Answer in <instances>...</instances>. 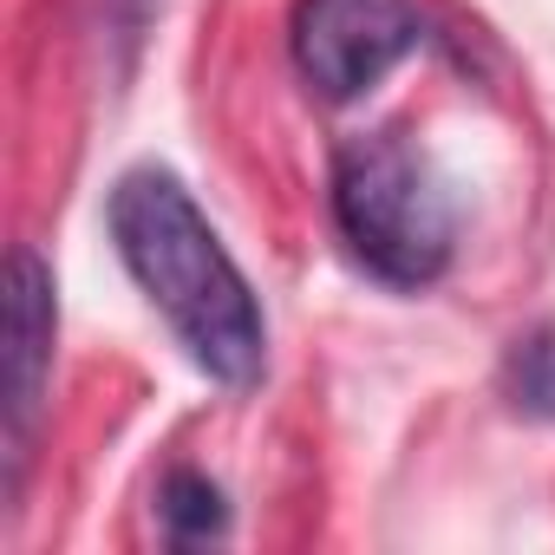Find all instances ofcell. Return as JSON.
Here are the masks:
<instances>
[{"label": "cell", "instance_id": "cell-3", "mask_svg": "<svg viewBox=\"0 0 555 555\" xmlns=\"http://www.w3.org/2000/svg\"><path fill=\"white\" fill-rule=\"evenodd\" d=\"M418 40H425V21L412 0H301L288 27L301 79L327 105L373 92Z\"/></svg>", "mask_w": 555, "mask_h": 555}, {"label": "cell", "instance_id": "cell-6", "mask_svg": "<svg viewBox=\"0 0 555 555\" xmlns=\"http://www.w3.org/2000/svg\"><path fill=\"white\" fill-rule=\"evenodd\" d=\"M503 386L529 418H555V327H535V334H522L509 347Z\"/></svg>", "mask_w": 555, "mask_h": 555}, {"label": "cell", "instance_id": "cell-5", "mask_svg": "<svg viewBox=\"0 0 555 555\" xmlns=\"http://www.w3.org/2000/svg\"><path fill=\"white\" fill-rule=\"evenodd\" d=\"M157 516H164L170 542H183V548L229 535V496H222V483H209L203 470H170L164 490H157Z\"/></svg>", "mask_w": 555, "mask_h": 555}, {"label": "cell", "instance_id": "cell-2", "mask_svg": "<svg viewBox=\"0 0 555 555\" xmlns=\"http://www.w3.org/2000/svg\"><path fill=\"white\" fill-rule=\"evenodd\" d=\"M334 222L366 274H379L386 288H431L451 268L457 216L425 157L392 138H347L334 157Z\"/></svg>", "mask_w": 555, "mask_h": 555}, {"label": "cell", "instance_id": "cell-4", "mask_svg": "<svg viewBox=\"0 0 555 555\" xmlns=\"http://www.w3.org/2000/svg\"><path fill=\"white\" fill-rule=\"evenodd\" d=\"M53 327H60V314H53V268L21 242L8 255V503L21 496L34 425H40V405H47Z\"/></svg>", "mask_w": 555, "mask_h": 555}, {"label": "cell", "instance_id": "cell-1", "mask_svg": "<svg viewBox=\"0 0 555 555\" xmlns=\"http://www.w3.org/2000/svg\"><path fill=\"white\" fill-rule=\"evenodd\" d=\"M105 222L118 261L164 314V327L183 340V353L222 386H255L268 360L261 308L216 229L203 222V209L190 203V190L170 170H131L118 177Z\"/></svg>", "mask_w": 555, "mask_h": 555}]
</instances>
